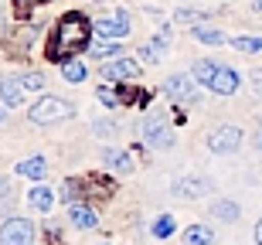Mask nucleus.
I'll list each match as a JSON object with an SVG mask.
<instances>
[{"label":"nucleus","instance_id":"f257e3e1","mask_svg":"<svg viewBox=\"0 0 262 245\" xmlns=\"http://www.w3.org/2000/svg\"><path fill=\"white\" fill-rule=\"evenodd\" d=\"M89 41H92V28H89V20L82 17V14H65V17H58V24L51 28V38H48V48H45V55H48L51 61H61L65 65L72 55H78V51L89 48Z\"/></svg>","mask_w":262,"mask_h":245},{"label":"nucleus","instance_id":"f03ea898","mask_svg":"<svg viewBox=\"0 0 262 245\" xmlns=\"http://www.w3.org/2000/svg\"><path fill=\"white\" fill-rule=\"evenodd\" d=\"M194 82L208 85L214 96H232L242 79H238L235 69H225V65H214V61L201 58V61H194Z\"/></svg>","mask_w":262,"mask_h":245},{"label":"nucleus","instance_id":"7ed1b4c3","mask_svg":"<svg viewBox=\"0 0 262 245\" xmlns=\"http://www.w3.org/2000/svg\"><path fill=\"white\" fill-rule=\"evenodd\" d=\"M72 113H75L72 102H65V99H58V96H45L28 109V119L38 123V126H45V123H61V119H68Z\"/></svg>","mask_w":262,"mask_h":245},{"label":"nucleus","instance_id":"20e7f679","mask_svg":"<svg viewBox=\"0 0 262 245\" xmlns=\"http://www.w3.org/2000/svg\"><path fill=\"white\" fill-rule=\"evenodd\" d=\"M143 143L154 150H170L174 147V133H170V126H167L164 116H146L143 119Z\"/></svg>","mask_w":262,"mask_h":245},{"label":"nucleus","instance_id":"39448f33","mask_svg":"<svg viewBox=\"0 0 262 245\" xmlns=\"http://www.w3.org/2000/svg\"><path fill=\"white\" fill-rule=\"evenodd\" d=\"M0 245H34V225L28 218H10L0 225Z\"/></svg>","mask_w":262,"mask_h":245},{"label":"nucleus","instance_id":"423d86ee","mask_svg":"<svg viewBox=\"0 0 262 245\" xmlns=\"http://www.w3.org/2000/svg\"><path fill=\"white\" fill-rule=\"evenodd\" d=\"M92 31H96L102 41H119V38H126L129 34V14L126 10H116L113 17H102L92 24Z\"/></svg>","mask_w":262,"mask_h":245},{"label":"nucleus","instance_id":"0eeeda50","mask_svg":"<svg viewBox=\"0 0 262 245\" xmlns=\"http://www.w3.org/2000/svg\"><path fill=\"white\" fill-rule=\"evenodd\" d=\"M238 147H242V129L238 126H218L208 137V150L211 153H235Z\"/></svg>","mask_w":262,"mask_h":245},{"label":"nucleus","instance_id":"6e6552de","mask_svg":"<svg viewBox=\"0 0 262 245\" xmlns=\"http://www.w3.org/2000/svg\"><path fill=\"white\" fill-rule=\"evenodd\" d=\"M177 197H187V201H198V197H204L208 191H211V181L201 174H191V177H177L174 187H170Z\"/></svg>","mask_w":262,"mask_h":245},{"label":"nucleus","instance_id":"1a4fd4ad","mask_svg":"<svg viewBox=\"0 0 262 245\" xmlns=\"http://www.w3.org/2000/svg\"><path fill=\"white\" fill-rule=\"evenodd\" d=\"M164 92L174 99V102H198V82L191 79V75H170Z\"/></svg>","mask_w":262,"mask_h":245},{"label":"nucleus","instance_id":"9d476101","mask_svg":"<svg viewBox=\"0 0 262 245\" xmlns=\"http://www.w3.org/2000/svg\"><path fill=\"white\" fill-rule=\"evenodd\" d=\"M136 75H140V65L133 58H116V61H109V65H102V79H109V82L136 79Z\"/></svg>","mask_w":262,"mask_h":245},{"label":"nucleus","instance_id":"9b49d317","mask_svg":"<svg viewBox=\"0 0 262 245\" xmlns=\"http://www.w3.org/2000/svg\"><path fill=\"white\" fill-rule=\"evenodd\" d=\"M167 41H170V31L164 28L154 41H150V44H143V48H140V55H143L146 65H157V61H160V55H164V48H167Z\"/></svg>","mask_w":262,"mask_h":245},{"label":"nucleus","instance_id":"f8f14e48","mask_svg":"<svg viewBox=\"0 0 262 245\" xmlns=\"http://www.w3.org/2000/svg\"><path fill=\"white\" fill-rule=\"evenodd\" d=\"M68 218H72V225H75V228H96L99 225L96 211H92L89 205H72V208H68Z\"/></svg>","mask_w":262,"mask_h":245},{"label":"nucleus","instance_id":"ddd939ff","mask_svg":"<svg viewBox=\"0 0 262 245\" xmlns=\"http://www.w3.org/2000/svg\"><path fill=\"white\" fill-rule=\"evenodd\" d=\"M17 174L20 177H31V181H41V177L48 174V164H45V157H28L17 164Z\"/></svg>","mask_w":262,"mask_h":245},{"label":"nucleus","instance_id":"4468645a","mask_svg":"<svg viewBox=\"0 0 262 245\" xmlns=\"http://www.w3.org/2000/svg\"><path fill=\"white\" fill-rule=\"evenodd\" d=\"M106 164L116 174H129L133 170V153H126V150H106Z\"/></svg>","mask_w":262,"mask_h":245},{"label":"nucleus","instance_id":"2eb2a0df","mask_svg":"<svg viewBox=\"0 0 262 245\" xmlns=\"http://www.w3.org/2000/svg\"><path fill=\"white\" fill-rule=\"evenodd\" d=\"M28 201H31V208H38V211H51V205H55V194H51V187L38 184V187H31Z\"/></svg>","mask_w":262,"mask_h":245},{"label":"nucleus","instance_id":"dca6fc26","mask_svg":"<svg viewBox=\"0 0 262 245\" xmlns=\"http://www.w3.org/2000/svg\"><path fill=\"white\" fill-rule=\"evenodd\" d=\"M184 245H214V232L208 225H191L184 232Z\"/></svg>","mask_w":262,"mask_h":245},{"label":"nucleus","instance_id":"f3484780","mask_svg":"<svg viewBox=\"0 0 262 245\" xmlns=\"http://www.w3.org/2000/svg\"><path fill=\"white\" fill-rule=\"evenodd\" d=\"M0 99L7 102V106H17L20 99H24V85L17 79H4L0 82Z\"/></svg>","mask_w":262,"mask_h":245},{"label":"nucleus","instance_id":"a211bd4d","mask_svg":"<svg viewBox=\"0 0 262 245\" xmlns=\"http://www.w3.org/2000/svg\"><path fill=\"white\" fill-rule=\"evenodd\" d=\"M191 34H194L201 44H225V41H228L218 28H191Z\"/></svg>","mask_w":262,"mask_h":245},{"label":"nucleus","instance_id":"6ab92c4d","mask_svg":"<svg viewBox=\"0 0 262 245\" xmlns=\"http://www.w3.org/2000/svg\"><path fill=\"white\" fill-rule=\"evenodd\" d=\"M211 215L222 218V221H235V218H238V205H235V201H214Z\"/></svg>","mask_w":262,"mask_h":245},{"label":"nucleus","instance_id":"aec40b11","mask_svg":"<svg viewBox=\"0 0 262 245\" xmlns=\"http://www.w3.org/2000/svg\"><path fill=\"white\" fill-rule=\"evenodd\" d=\"M61 75H65V82H85V65H82V61H65V65H61Z\"/></svg>","mask_w":262,"mask_h":245},{"label":"nucleus","instance_id":"412c9836","mask_svg":"<svg viewBox=\"0 0 262 245\" xmlns=\"http://www.w3.org/2000/svg\"><path fill=\"white\" fill-rule=\"evenodd\" d=\"M232 48L245 51V55H259L262 51V38H232Z\"/></svg>","mask_w":262,"mask_h":245},{"label":"nucleus","instance_id":"4be33fe9","mask_svg":"<svg viewBox=\"0 0 262 245\" xmlns=\"http://www.w3.org/2000/svg\"><path fill=\"white\" fill-rule=\"evenodd\" d=\"M174 218H170V215H160V218H157V221H154V228H150V232H154V235L157 238H167V235H174Z\"/></svg>","mask_w":262,"mask_h":245},{"label":"nucleus","instance_id":"5701e85b","mask_svg":"<svg viewBox=\"0 0 262 245\" xmlns=\"http://www.w3.org/2000/svg\"><path fill=\"white\" fill-rule=\"evenodd\" d=\"M204 17H208L204 10H187V7H181V10L174 14V20H177V24H201Z\"/></svg>","mask_w":262,"mask_h":245},{"label":"nucleus","instance_id":"b1692460","mask_svg":"<svg viewBox=\"0 0 262 245\" xmlns=\"http://www.w3.org/2000/svg\"><path fill=\"white\" fill-rule=\"evenodd\" d=\"M92 55L96 58H113V55H123V51H119L116 41H99V44H92Z\"/></svg>","mask_w":262,"mask_h":245},{"label":"nucleus","instance_id":"393cba45","mask_svg":"<svg viewBox=\"0 0 262 245\" xmlns=\"http://www.w3.org/2000/svg\"><path fill=\"white\" fill-rule=\"evenodd\" d=\"M20 85L31 88V92H41V88H45V75H41V72H28V75L20 79Z\"/></svg>","mask_w":262,"mask_h":245},{"label":"nucleus","instance_id":"a878e982","mask_svg":"<svg viewBox=\"0 0 262 245\" xmlns=\"http://www.w3.org/2000/svg\"><path fill=\"white\" fill-rule=\"evenodd\" d=\"M99 99H102L109 109H116V106H119V96H116V92H109V88H99Z\"/></svg>","mask_w":262,"mask_h":245},{"label":"nucleus","instance_id":"bb28decb","mask_svg":"<svg viewBox=\"0 0 262 245\" xmlns=\"http://www.w3.org/2000/svg\"><path fill=\"white\" fill-rule=\"evenodd\" d=\"M34 4H48V0H17V10L24 14V10H31Z\"/></svg>","mask_w":262,"mask_h":245},{"label":"nucleus","instance_id":"cd10ccee","mask_svg":"<svg viewBox=\"0 0 262 245\" xmlns=\"http://www.w3.org/2000/svg\"><path fill=\"white\" fill-rule=\"evenodd\" d=\"M14 187H10V177H0V197H7Z\"/></svg>","mask_w":262,"mask_h":245},{"label":"nucleus","instance_id":"c85d7f7f","mask_svg":"<svg viewBox=\"0 0 262 245\" xmlns=\"http://www.w3.org/2000/svg\"><path fill=\"white\" fill-rule=\"evenodd\" d=\"M96 133H113V123H96Z\"/></svg>","mask_w":262,"mask_h":245},{"label":"nucleus","instance_id":"c756f323","mask_svg":"<svg viewBox=\"0 0 262 245\" xmlns=\"http://www.w3.org/2000/svg\"><path fill=\"white\" fill-rule=\"evenodd\" d=\"M255 242L262 245V221H259V225H255Z\"/></svg>","mask_w":262,"mask_h":245},{"label":"nucleus","instance_id":"7c9ffc66","mask_svg":"<svg viewBox=\"0 0 262 245\" xmlns=\"http://www.w3.org/2000/svg\"><path fill=\"white\" fill-rule=\"evenodd\" d=\"M255 147L262 150V129H259V133H255Z\"/></svg>","mask_w":262,"mask_h":245},{"label":"nucleus","instance_id":"2f4dec72","mask_svg":"<svg viewBox=\"0 0 262 245\" xmlns=\"http://www.w3.org/2000/svg\"><path fill=\"white\" fill-rule=\"evenodd\" d=\"M4 116H7V109H4V106H0V123H4Z\"/></svg>","mask_w":262,"mask_h":245},{"label":"nucleus","instance_id":"473e14b6","mask_svg":"<svg viewBox=\"0 0 262 245\" xmlns=\"http://www.w3.org/2000/svg\"><path fill=\"white\" fill-rule=\"evenodd\" d=\"M252 7H255V10H262V0H255V4H252Z\"/></svg>","mask_w":262,"mask_h":245}]
</instances>
